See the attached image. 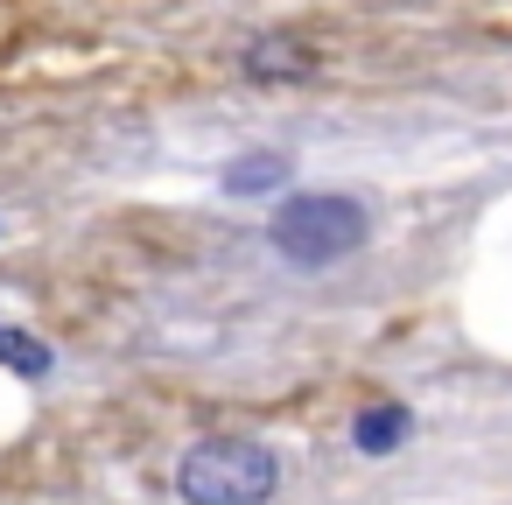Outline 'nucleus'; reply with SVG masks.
<instances>
[{"label":"nucleus","mask_w":512,"mask_h":505,"mask_svg":"<svg viewBox=\"0 0 512 505\" xmlns=\"http://www.w3.org/2000/svg\"><path fill=\"white\" fill-rule=\"evenodd\" d=\"M267 239H274V253H281L288 267L316 274V267H337V260H351V253L372 239V218H365V204H358V197L309 190V197H288V204L274 211Z\"/></svg>","instance_id":"obj_1"},{"label":"nucleus","mask_w":512,"mask_h":505,"mask_svg":"<svg viewBox=\"0 0 512 505\" xmlns=\"http://www.w3.org/2000/svg\"><path fill=\"white\" fill-rule=\"evenodd\" d=\"M281 491V456L267 442H197L176 463V498L183 505H267Z\"/></svg>","instance_id":"obj_2"},{"label":"nucleus","mask_w":512,"mask_h":505,"mask_svg":"<svg viewBox=\"0 0 512 505\" xmlns=\"http://www.w3.org/2000/svg\"><path fill=\"white\" fill-rule=\"evenodd\" d=\"M407 435H414V414H407L400 400H365V407L351 414V449H358V456H393Z\"/></svg>","instance_id":"obj_3"},{"label":"nucleus","mask_w":512,"mask_h":505,"mask_svg":"<svg viewBox=\"0 0 512 505\" xmlns=\"http://www.w3.org/2000/svg\"><path fill=\"white\" fill-rule=\"evenodd\" d=\"M288 176H295V162H288L281 148H246V155L225 162L218 190H225V197H267V190H281Z\"/></svg>","instance_id":"obj_4"},{"label":"nucleus","mask_w":512,"mask_h":505,"mask_svg":"<svg viewBox=\"0 0 512 505\" xmlns=\"http://www.w3.org/2000/svg\"><path fill=\"white\" fill-rule=\"evenodd\" d=\"M0 372H15V379H50V372H57V351H50V337H36V330H15V323H0Z\"/></svg>","instance_id":"obj_5"},{"label":"nucleus","mask_w":512,"mask_h":505,"mask_svg":"<svg viewBox=\"0 0 512 505\" xmlns=\"http://www.w3.org/2000/svg\"><path fill=\"white\" fill-rule=\"evenodd\" d=\"M316 71V57L302 50V43H253L246 50V78H260V85H274V78H309Z\"/></svg>","instance_id":"obj_6"}]
</instances>
